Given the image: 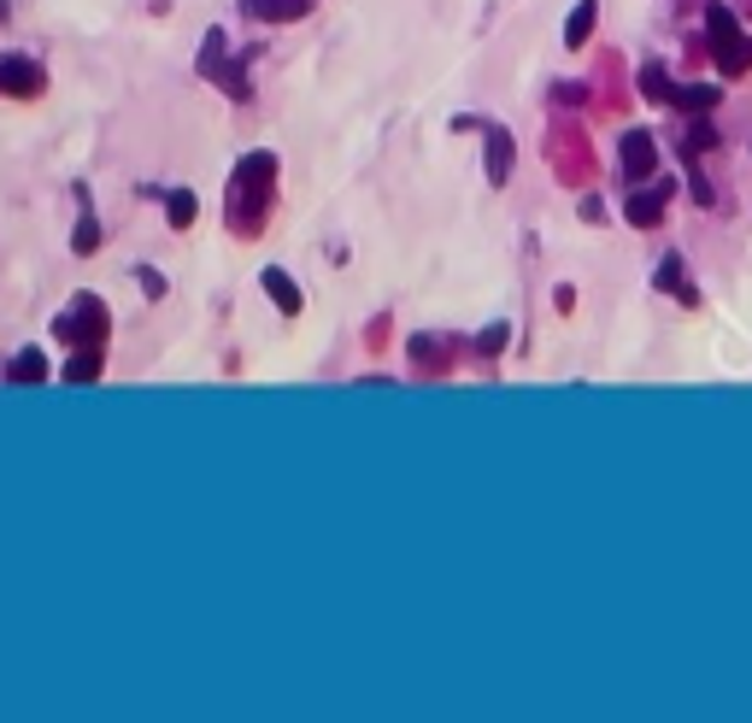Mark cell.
Returning a JSON list of instances; mask_svg holds the SVG:
<instances>
[{"mask_svg":"<svg viewBox=\"0 0 752 723\" xmlns=\"http://www.w3.org/2000/svg\"><path fill=\"white\" fill-rule=\"evenodd\" d=\"M659 288H664V295H676V300H694V288H688V271H682V260H664V265H659Z\"/></svg>","mask_w":752,"mask_h":723,"instance_id":"5bb4252c","label":"cell"},{"mask_svg":"<svg viewBox=\"0 0 752 723\" xmlns=\"http://www.w3.org/2000/svg\"><path fill=\"white\" fill-rule=\"evenodd\" d=\"M47 89V72L30 54H0V95H12V100H30V95H42Z\"/></svg>","mask_w":752,"mask_h":723,"instance_id":"3957f363","label":"cell"},{"mask_svg":"<svg viewBox=\"0 0 752 723\" xmlns=\"http://www.w3.org/2000/svg\"><path fill=\"white\" fill-rule=\"evenodd\" d=\"M7 376H12V383H42V376H47V359H42L36 348H24V353L7 365Z\"/></svg>","mask_w":752,"mask_h":723,"instance_id":"7c38bea8","label":"cell"},{"mask_svg":"<svg viewBox=\"0 0 752 723\" xmlns=\"http://www.w3.org/2000/svg\"><path fill=\"white\" fill-rule=\"evenodd\" d=\"M54 336L65 341V348H100V341H107V306H100L95 295H77L71 313H59Z\"/></svg>","mask_w":752,"mask_h":723,"instance_id":"6da1fadb","label":"cell"},{"mask_svg":"<svg viewBox=\"0 0 752 723\" xmlns=\"http://www.w3.org/2000/svg\"><path fill=\"white\" fill-rule=\"evenodd\" d=\"M664 195H671V188H641V195H629V223L653 230V223L664 218Z\"/></svg>","mask_w":752,"mask_h":723,"instance_id":"ba28073f","label":"cell"},{"mask_svg":"<svg viewBox=\"0 0 752 723\" xmlns=\"http://www.w3.org/2000/svg\"><path fill=\"white\" fill-rule=\"evenodd\" d=\"M71 248H77V253H95V248H100V230H95V218H82V223H77V241H71Z\"/></svg>","mask_w":752,"mask_h":723,"instance_id":"e0dca14e","label":"cell"},{"mask_svg":"<svg viewBox=\"0 0 752 723\" xmlns=\"http://www.w3.org/2000/svg\"><path fill=\"white\" fill-rule=\"evenodd\" d=\"M506 348V324H494V330H483V353H500Z\"/></svg>","mask_w":752,"mask_h":723,"instance_id":"ac0fdd59","label":"cell"},{"mask_svg":"<svg viewBox=\"0 0 752 723\" xmlns=\"http://www.w3.org/2000/svg\"><path fill=\"white\" fill-rule=\"evenodd\" d=\"M653 165H659L653 135H646V130H629V135H623V171H629V177H653Z\"/></svg>","mask_w":752,"mask_h":723,"instance_id":"5b68a950","label":"cell"},{"mask_svg":"<svg viewBox=\"0 0 752 723\" xmlns=\"http://www.w3.org/2000/svg\"><path fill=\"white\" fill-rule=\"evenodd\" d=\"M165 212H170V223H177V230H188V223H195V195H188V188H177V195L165 200Z\"/></svg>","mask_w":752,"mask_h":723,"instance_id":"9a60e30c","label":"cell"},{"mask_svg":"<svg viewBox=\"0 0 752 723\" xmlns=\"http://www.w3.org/2000/svg\"><path fill=\"white\" fill-rule=\"evenodd\" d=\"M711 54L729 77L752 72V36H741V24H734L729 7H711Z\"/></svg>","mask_w":752,"mask_h":723,"instance_id":"7a4b0ae2","label":"cell"},{"mask_svg":"<svg viewBox=\"0 0 752 723\" xmlns=\"http://www.w3.org/2000/svg\"><path fill=\"white\" fill-rule=\"evenodd\" d=\"M100 376V348H77L65 359V383H95Z\"/></svg>","mask_w":752,"mask_h":723,"instance_id":"8fae6325","label":"cell"},{"mask_svg":"<svg viewBox=\"0 0 752 723\" xmlns=\"http://www.w3.org/2000/svg\"><path fill=\"white\" fill-rule=\"evenodd\" d=\"M265 295L277 300V313H283V318H295V313H300V288H295V277H288V271H277V265L265 271Z\"/></svg>","mask_w":752,"mask_h":723,"instance_id":"52a82bcc","label":"cell"},{"mask_svg":"<svg viewBox=\"0 0 752 723\" xmlns=\"http://www.w3.org/2000/svg\"><path fill=\"white\" fill-rule=\"evenodd\" d=\"M641 89L653 95V100H664V107H671V95H676L671 83H664V72H659V65H646V72H641Z\"/></svg>","mask_w":752,"mask_h":723,"instance_id":"2e32d148","label":"cell"},{"mask_svg":"<svg viewBox=\"0 0 752 723\" xmlns=\"http://www.w3.org/2000/svg\"><path fill=\"white\" fill-rule=\"evenodd\" d=\"M488 177H494V183L511 177V135H506L500 124L488 130Z\"/></svg>","mask_w":752,"mask_h":723,"instance_id":"9c48e42d","label":"cell"},{"mask_svg":"<svg viewBox=\"0 0 752 723\" xmlns=\"http://www.w3.org/2000/svg\"><path fill=\"white\" fill-rule=\"evenodd\" d=\"M200 77H212V83H224L230 100H247V77H242V65H224V36H207V47H200Z\"/></svg>","mask_w":752,"mask_h":723,"instance_id":"277c9868","label":"cell"},{"mask_svg":"<svg viewBox=\"0 0 752 723\" xmlns=\"http://www.w3.org/2000/svg\"><path fill=\"white\" fill-rule=\"evenodd\" d=\"M671 107H682V112H711V107H717V89H711V83H694V89H676V95H671Z\"/></svg>","mask_w":752,"mask_h":723,"instance_id":"4fadbf2b","label":"cell"},{"mask_svg":"<svg viewBox=\"0 0 752 723\" xmlns=\"http://www.w3.org/2000/svg\"><path fill=\"white\" fill-rule=\"evenodd\" d=\"M242 7L253 12V19H265V24H295L312 12V0H242Z\"/></svg>","mask_w":752,"mask_h":723,"instance_id":"8992f818","label":"cell"},{"mask_svg":"<svg viewBox=\"0 0 752 723\" xmlns=\"http://www.w3.org/2000/svg\"><path fill=\"white\" fill-rule=\"evenodd\" d=\"M594 0H583V7H571V19H564V47H583L588 36H594Z\"/></svg>","mask_w":752,"mask_h":723,"instance_id":"30bf717a","label":"cell"}]
</instances>
